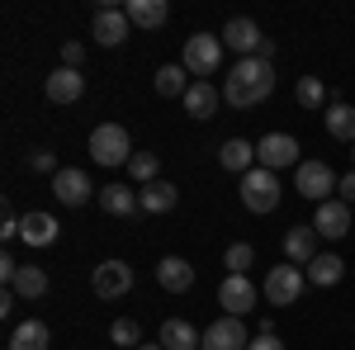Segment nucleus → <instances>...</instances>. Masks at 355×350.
<instances>
[{
  "label": "nucleus",
  "instance_id": "nucleus-8",
  "mask_svg": "<svg viewBox=\"0 0 355 350\" xmlns=\"http://www.w3.org/2000/svg\"><path fill=\"white\" fill-rule=\"evenodd\" d=\"M90 289L105 298H123L128 289H133V265H123V261H105V265H95V274H90Z\"/></svg>",
  "mask_w": 355,
  "mask_h": 350
},
{
  "label": "nucleus",
  "instance_id": "nucleus-27",
  "mask_svg": "<svg viewBox=\"0 0 355 350\" xmlns=\"http://www.w3.org/2000/svg\"><path fill=\"white\" fill-rule=\"evenodd\" d=\"M10 294H15V298H43V294H48V270H43V265H19L15 284H10Z\"/></svg>",
  "mask_w": 355,
  "mask_h": 350
},
{
  "label": "nucleus",
  "instance_id": "nucleus-14",
  "mask_svg": "<svg viewBox=\"0 0 355 350\" xmlns=\"http://www.w3.org/2000/svg\"><path fill=\"white\" fill-rule=\"evenodd\" d=\"M128 15L123 10H114V5H105V10H95V43L100 48H119L123 38H128Z\"/></svg>",
  "mask_w": 355,
  "mask_h": 350
},
{
  "label": "nucleus",
  "instance_id": "nucleus-35",
  "mask_svg": "<svg viewBox=\"0 0 355 350\" xmlns=\"http://www.w3.org/2000/svg\"><path fill=\"white\" fill-rule=\"evenodd\" d=\"M81 62H85V48H81V43H62V67L81 71Z\"/></svg>",
  "mask_w": 355,
  "mask_h": 350
},
{
  "label": "nucleus",
  "instance_id": "nucleus-21",
  "mask_svg": "<svg viewBox=\"0 0 355 350\" xmlns=\"http://www.w3.org/2000/svg\"><path fill=\"white\" fill-rule=\"evenodd\" d=\"M218 166H223V170L246 175V170H256V147H251L246 137H232V142H223V147H218Z\"/></svg>",
  "mask_w": 355,
  "mask_h": 350
},
{
  "label": "nucleus",
  "instance_id": "nucleus-16",
  "mask_svg": "<svg viewBox=\"0 0 355 350\" xmlns=\"http://www.w3.org/2000/svg\"><path fill=\"white\" fill-rule=\"evenodd\" d=\"M57 232H62V227H57V218L43 213V209H33V213L19 218V242H28V246H53Z\"/></svg>",
  "mask_w": 355,
  "mask_h": 350
},
{
  "label": "nucleus",
  "instance_id": "nucleus-36",
  "mask_svg": "<svg viewBox=\"0 0 355 350\" xmlns=\"http://www.w3.org/2000/svg\"><path fill=\"white\" fill-rule=\"evenodd\" d=\"M246 350H284V341H279V336H256Z\"/></svg>",
  "mask_w": 355,
  "mask_h": 350
},
{
  "label": "nucleus",
  "instance_id": "nucleus-15",
  "mask_svg": "<svg viewBox=\"0 0 355 350\" xmlns=\"http://www.w3.org/2000/svg\"><path fill=\"white\" fill-rule=\"evenodd\" d=\"M43 90H48L53 105H76V100L85 95V76H81V71H71V67H57Z\"/></svg>",
  "mask_w": 355,
  "mask_h": 350
},
{
  "label": "nucleus",
  "instance_id": "nucleus-11",
  "mask_svg": "<svg viewBox=\"0 0 355 350\" xmlns=\"http://www.w3.org/2000/svg\"><path fill=\"white\" fill-rule=\"evenodd\" d=\"M246 346H251V336H246L242 317H218L199 341V350H246Z\"/></svg>",
  "mask_w": 355,
  "mask_h": 350
},
{
  "label": "nucleus",
  "instance_id": "nucleus-34",
  "mask_svg": "<svg viewBox=\"0 0 355 350\" xmlns=\"http://www.w3.org/2000/svg\"><path fill=\"white\" fill-rule=\"evenodd\" d=\"M28 170H38V175H57L62 166H57L53 152H43V147H38V152H28Z\"/></svg>",
  "mask_w": 355,
  "mask_h": 350
},
{
  "label": "nucleus",
  "instance_id": "nucleus-30",
  "mask_svg": "<svg viewBox=\"0 0 355 350\" xmlns=\"http://www.w3.org/2000/svg\"><path fill=\"white\" fill-rule=\"evenodd\" d=\"M294 100H299L303 109H327L331 100H327V85L318 81V76H303L299 85H294Z\"/></svg>",
  "mask_w": 355,
  "mask_h": 350
},
{
  "label": "nucleus",
  "instance_id": "nucleus-22",
  "mask_svg": "<svg viewBox=\"0 0 355 350\" xmlns=\"http://www.w3.org/2000/svg\"><path fill=\"white\" fill-rule=\"evenodd\" d=\"M284 256H289V265H308V261L318 256V227H294V232H284Z\"/></svg>",
  "mask_w": 355,
  "mask_h": 350
},
{
  "label": "nucleus",
  "instance_id": "nucleus-24",
  "mask_svg": "<svg viewBox=\"0 0 355 350\" xmlns=\"http://www.w3.org/2000/svg\"><path fill=\"white\" fill-rule=\"evenodd\" d=\"M199 341H204V331H194L185 317H171V322H162V346H166V350H199Z\"/></svg>",
  "mask_w": 355,
  "mask_h": 350
},
{
  "label": "nucleus",
  "instance_id": "nucleus-7",
  "mask_svg": "<svg viewBox=\"0 0 355 350\" xmlns=\"http://www.w3.org/2000/svg\"><path fill=\"white\" fill-rule=\"evenodd\" d=\"M223 48H232V53H242V57H261L266 33L256 28V19L237 15V19H227V24H223Z\"/></svg>",
  "mask_w": 355,
  "mask_h": 350
},
{
  "label": "nucleus",
  "instance_id": "nucleus-28",
  "mask_svg": "<svg viewBox=\"0 0 355 350\" xmlns=\"http://www.w3.org/2000/svg\"><path fill=\"white\" fill-rule=\"evenodd\" d=\"M157 95H162V100H185V95H190L185 67H175V62H171V67H162V71H157Z\"/></svg>",
  "mask_w": 355,
  "mask_h": 350
},
{
  "label": "nucleus",
  "instance_id": "nucleus-25",
  "mask_svg": "<svg viewBox=\"0 0 355 350\" xmlns=\"http://www.w3.org/2000/svg\"><path fill=\"white\" fill-rule=\"evenodd\" d=\"M341 274H346V261H341V256H331V251H322V256H313V261H308V279H313L318 289L341 284Z\"/></svg>",
  "mask_w": 355,
  "mask_h": 350
},
{
  "label": "nucleus",
  "instance_id": "nucleus-4",
  "mask_svg": "<svg viewBox=\"0 0 355 350\" xmlns=\"http://www.w3.org/2000/svg\"><path fill=\"white\" fill-rule=\"evenodd\" d=\"M242 204L251 213H275L279 209V180H275V170H266V166L246 170L242 175Z\"/></svg>",
  "mask_w": 355,
  "mask_h": 350
},
{
  "label": "nucleus",
  "instance_id": "nucleus-38",
  "mask_svg": "<svg viewBox=\"0 0 355 350\" xmlns=\"http://www.w3.org/2000/svg\"><path fill=\"white\" fill-rule=\"evenodd\" d=\"M137 350H166V346H162V341H157V346H137Z\"/></svg>",
  "mask_w": 355,
  "mask_h": 350
},
{
  "label": "nucleus",
  "instance_id": "nucleus-39",
  "mask_svg": "<svg viewBox=\"0 0 355 350\" xmlns=\"http://www.w3.org/2000/svg\"><path fill=\"white\" fill-rule=\"evenodd\" d=\"M351 157H355V152H351Z\"/></svg>",
  "mask_w": 355,
  "mask_h": 350
},
{
  "label": "nucleus",
  "instance_id": "nucleus-19",
  "mask_svg": "<svg viewBox=\"0 0 355 350\" xmlns=\"http://www.w3.org/2000/svg\"><path fill=\"white\" fill-rule=\"evenodd\" d=\"M48 346H53V331H48V322H38V317L15 322V331H10V350H48Z\"/></svg>",
  "mask_w": 355,
  "mask_h": 350
},
{
  "label": "nucleus",
  "instance_id": "nucleus-10",
  "mask_svg": "<svg viewBox=\"0 0 355 350\" xmlns=\"http://www.w3.org/2000/svg\"><path fill=\"white\" fill-rule=\"evenodd\" d=\"M299 157V142L289 133H266L256 142V166H266V170H284V166H294Z\"/></svg>",
  "mask_w": 355,
  "mask_h": 350
},
{
  "label": "nucleus",
  "instance_id": "nucleus-29",
  "mask_svg": "<svg viewBox=\"0 0 355 350\" xmlns=\"http://www.w3.org/2000/svg\"><path fill=\"white\" fill-rule=\"evenodd\" d=\"M327 133L341 137V142H355V109L351 105H341V100L327 105Z\"/></svg>",
  "mask_w": 355,
  "mask_h": 350
},
{
  "label": "nucleus",
  "instance_id": "nucleus-13",
  "mask_svg": "<svg viewBox=\"0 0 355 350\" xmlns=\"http://www.w3.org/2000/svg\"><path fill=\"white\" fill-rule=\"evenodd\" d=\"M218 303L227 308V317H242V313L256 308V284H251L246 274H227L223 289H218Z\"/></svg>",
  "mask_w": 355,
  "mask_h": 350
},
{
  "label": "nucleus",
  "instance_id": "nucleus-9",
  "mask_svg": "<svg viewBox=\"0 0 355 350\" xmlns=\"http://www.w3.org/2000/svg\"><path fill=\"white\" fill-rule=\"evenodd\" d=\"M53 194H57V204L81 209L85 199L95 194V185H90V175H85V170H76V166H62V170L53 175Z\"/></svg>",
  "mask_w": 355,
  "mask_h": 350
},
{
  "label": "nucleus",
  "instance_id": "nucleus-6",
  "mask_svg": "<svg viewBox=\"0 0 355 350\" xmlns=\"http://www.w3.org/2000/svg\"><path fill=\"white\" fill-rule=\"evenodd\" d=\"M336 185H341V175L327 161H299V170H294V189L303 199H313V204H327Z\"/></svg>",
  "mask_w": 355,
  "mask_h": 350
},
{
  "label": "nucleus",
  "instance_id": "nucleus-20",
  "mask_svg": "<svg viewBox=\"0 0 355 350\" xmlns=\"http://www.w3.org/2000/svg\"><path fill=\"white\" fill-rule=\"evenodd\" d=\"M123 15H128V24H137V28H162L166 19H171V5H166V0H128Z\"/></svg>",
  "mask_w": 355,
  "mask_h": 350
},
{
  "label": "nucleus",
  "instance_id": "nucleus-32",
  "mask_svg": "<svg viewBox=\"0 0 355 350\" xmlns=\"http://www.w3.org/2000/svg\"><path fill=\"white\" fill-rule=\"evenodd\" d=\"M110 341H114V346H123V350H137V346H142V331H137L133 317H119V322L110 326Z\"/></svg>",
  "mask_w": 355,
  "mask_h": 350
},
{
  "label": "nucleus",
  "instance_id": "nucleus-12",
  "mask_svg": "<svg viewBox=\"0 0 355 350\" xmlns=\"http://www.w3.org/2000/svg\"><path fill=\"white\" fill-rule=\"evenodd\" d=\"M313 227H318V237H331V242H341V237L351 232V204H346V199H327V204H318V213H313Z\"/></svg>",
  "mask_w": 355,
  "mask_h": 350
},
{
  "label": "nucleus",
  "instance_id": "nucleus-17",
  "mask_svg": "<svg viewBox=\"0 0 355 350\" xmlns=\"http://www.w3.org/2000/svg\"><path fill=\"white\" fill-rule=\"evenodd\" d=\"M157 284H162L166 294H185V289H194V265L185 256H166L162 265H157Z\"/></svg>",
  "mask_w": 355,
  "mask_h": 350
},
{
  "label": "nucleus",
  "instance_id": "nucleus-5",
  "mask_svg": "<svg viewBox=\"0 0 355 350\" xmlns=\"http://www.w3.org/2000/svg\"><path fill=\"white\" fill-rule=\"evenodd\" d=\"M303 284H308V274H303L299 265H275L270 274H266V284H261V294H266V303H275V308H294L303 298Z\"/></svg>",
  "mask_w": 355,
  "mask_h": 350
},
{
  "label": "nucleus",
  "instance_id": "nucleus-2",
  "mask_svg": "<svg viewBox=\"0 0 355 350\" xmlns=\"http://www.w3.org/2000/svg\"><path fill=\"white\" fill-rule=\"evenodd\" d=\"M90 161H100V166H128L133 161L128 128H123V123H100V128L90 133Z\"/></svg>",
  "mask_w": 355,
  "mask_h": 350
},
{
  "label": "nucleus",
  "instance_id": "nucleus-23",
  "mask_svg": "<svg viewBox=\"0 0 355 350\" xmlns=\"http://www.w3.org/2000/svg\"><path fill=\"white\" fill-rule=\"evenodd\" d=\"M142 213H171L175 204H180V189L171 185V180H157V185H142Z\"/></svg>",
  "mask_w": 355,
  "mask_h": 350
},
{
  "label": "nucleus",
  "instance_id": "nucleus-37",
  "mask_svg": "<svg viewBox=\"0 0 355 350\" xmlns=\"http://www.w3.org/2000/svg\"><path fill=\"white\" fill-rule=\"evenodd\" d=\"M336 189H341L346 204H355V170H351V175H341V185H336Z\"/></svg>",
  "mask_w": 355,
  "mask_h": 350
},
{
  "label": "nucleus",
  "instance_id": "nucleus-18",
  "mask_svg": "<svg viewBox=\"0 0 355 350\" xmlns=\"http://www.w3.org/2000/svg\"><path fill=\"white\" fill-rule=\"evenodd\" d=\"M100 209L114 213V218H133V213H142V199H137V189H128V185H105L100 189Z\"/></svg>",
  "mask_w": 355,
  "mask_h": 350
},
{
  "label": "nucleus",
  "instance_id": "nucleus-31",
  "mask_svg": "<svg viewBox=\"0 0 355 350\" xmlns=\"http://www.w3.org/2000/svg\"><path fill=\"white\" fill-rule=\"evenodd\" d=\"M128 170H133V180H137V185H157V180H162V161H157L152 152H133Z\"/></svg>",
  "mask_w": 355,
  "mask_h": 350
},
{
  "label": "nucleus",
  "instance_id": "nucleus-26",
  "mask_svg": "<svg viewBox=\"0 0 355 350\" xmlns=\"http://www.w3.org/2000/svg\"><path fill=\"white\" fill-rule=\"evenodd\" d=\"M185 114H194V119H214V114H218V85L214 81H194L190 95H185Z\"/></svg>",
  "mask_w": 355,
  "mask_h": 350
},
{
  "label": "nucleus",
  "instance_id": "nucleus-33",
  "mask_svg": "<svg viewBox=\"0 0 355 350\" xmlns=\"http://www.w3.org/2000/svg\"><path fill=\"white\" fill-rule=\"evenodd\" d=\"M251 261H256V251H251L246 242H232V246H227V256H223V265L232 270V274H246V265H251Z\"/></svg>",
  "mask_w": 355,
  "mask_h": 350
},
{
  "label": "nucleus",
  "instance_id": "nucleus-3",
  "mask_svg": "<svg viewBox=\"0 0 355 350\" xmlns=\"http://www.w3.org/2000/svg\"><path fill=\"white\" fill-rule=\"evenodd\" d=\"M180 67L194 71V76H218V67H223V38H218V33H194V38H185Z\"/></svg>",
  "mask_w": 355,
  "mask_h": 350
},
{
  "label": "nucleus",
  "instance_id": "nucleus-1",
  "mask_svg": "<svg viewBox=\"0 0 355 350\" xmlns=\"http://www.w3.org/2000/svg\"><path fill=\"white\" fill-rule=\"evenodd\" d=\"M270 90H275V67L266 57H242L223 76V100L232 109H256L261 100H270Z\"/></svg>",
  "mask_w": 355,
  "mask_h": 350
}]
</instances>
